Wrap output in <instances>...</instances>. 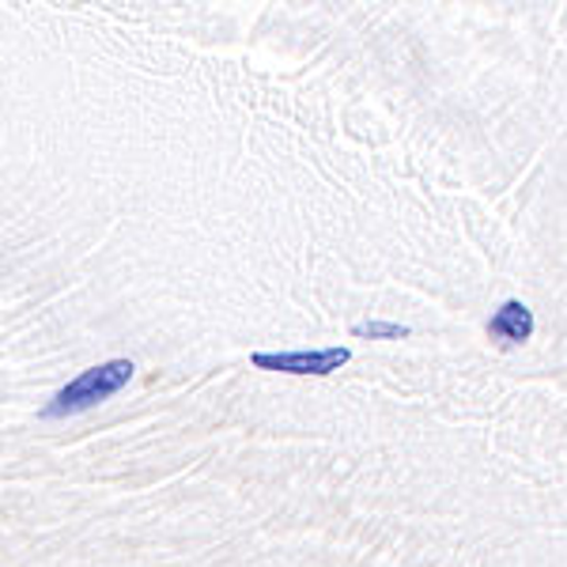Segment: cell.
I'll list each match as a JSON object with an SVG mask.
<instances>
[{
	"instance_id": "obj_1",
	"label": "cell",
	"mask_w": 567,
	"mask_h": 567,
	"mask_svg": "<svg viewBox=\"0 0 567 567\" xmlns=\"http://www.w3.org/2000/svg\"><path fill=\"white\" fill-rule=\"evenodd\" d=\"M136 363L133 360H106L99 368L80 371L69 386H61L50 398V405H42V420H69L80 413H91L95 405H103L114 393H122L133 382Z\"/></svg>"
},
{
	"instance_id": "obj_2",
	"label": "cell",
	"mask_w": 567,
	"mask_h": 567,
	"mask_svg": "<svg viewBox=\"0 0 567 567\" xmlns=\"http://www.w3.org/2000/svg\"><path fill=\"white\" fill-rule=\"evenodd\" d=\"M250 363L258 371H280V374H326L341 371L352 363V349L333 344V349H299V352H254Z\"/></svg>"
},
{
	"instance_id": "obj_3",
	"label": "cell",
	"mask_w": 567,
	"mask_h": 567,
	"mask_svg": "<svg viewBox=\"0 0 567 567\" xmlns=\"http://www.w3.org/2000/svg\"><path fill=\"white\" fill-rule=\"evenodd\" d=\"M534 310H529L523 299H507L496 315L488 318V337L499 344V349H518V344H526L529 337H534Z\"/></svg>"
},
{
	"instance_id": "obj_4",
	"label": "cell",
	"mask_w": 567,
	"mask_h": 567,
	"mask_svg": "<svg viewBox=\"0 0 567 567\" xmlns=\"http://www.w3.org/2000/svg\"><path fill=\"white\" fill-rule=\"evenodd\" d=\"M355 337H371V341H405V337H413V329L401 326V322H360L352 329Z\"/></svg>"
}]
</instances>
